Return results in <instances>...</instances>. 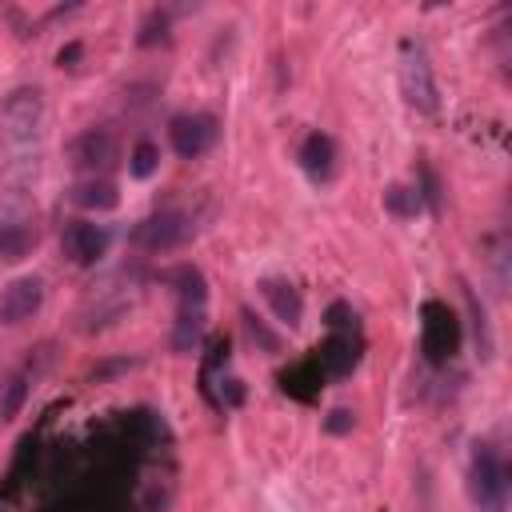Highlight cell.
<instances>
[{
  "instance_id": "cell-1",
  "label": "cell",
  "mask_w": 512,
  "mask_h": 512,
  "mask_svg": "<svg viewBox=\"0 0 512 512\" xmlns=\"http://www.w3.org/2000/svg\"><path fill=\"white\" fill-rule=\"evenodd\" d=\"M468 496L480 512H504L508 508V468L492 444H476V452H472Z\"/></svg>"
},
{
  "instance_id": "cell-2",
  "label": "cell",
  "mask_w": 512,
  "mask_h": 512,
  "mask_svg": "<svg viewBox=\"0 0 512 512\" xmlns=\"http://www.w3.org/2000/svg\"><path fill=\"white\" fill-rule=\"evenodd\" d=\"M400 92L416 112H424V116L440 112V92H436V76H432L428 52L412 36L400 40Z\"/></svg>"
},
{
  "instance_id": "cell-3",
  "label": "cell",
  "mask_w": 512,
  "mask_h": 512,
  "mask_svg": "<svg viewBox=\"0 0 512 512\" xmlns=\"http://www.w3.org/2000/svg\"><path fill=\"white\" fill-rule=\"evenodd\" d=\"M420 316H424V324H420V352H424V360L428 364L452 360L460 352V340H464L456 312L444 300H424Z\"/></svg>"
},
{
  "instance_id": "cell-4",
  "label": "cell",
  "mask_w": 512,
  "mask_h": 512,
  "mask_svg": "<svg viewBox=\"0 0 512 512\" xmlns=\"http://www.w3.org/2000/svg\"><path fill=\"white\" fill-rule=\"evenodd\" d=\"M192 236H196V224H192V216H184L180 208H160V212H152L148 220H140L136 232H132V240H136L144 252H176V248H184Z\"/></svg>"
},
{
  "instance_id": "cell-5",
  "label": "cell",
  "mask_w": 512,
  "mask_h": 512,
  "mask_svg": "<svg viewBox=\"0 0 512 512\" xmlns=\"http://www.w3.org/2000/svg\"><path fill=\"white\" fill-rule=\"evenodd\" d=\"M216 136H220V120L212 112H180L168 124V140H172V152L180 160L204 156L216 144Z\"/></svg>"
},
{
  "instance_id": "cell-6",
  "label": "cell",
  "mask_w": 512,
  "mask_h": 512,
  "mask_svg": "<svg viewBox=\"0 0 512 512\" xmlns=\"http://www.w3.org/2000/svg\"><path fill=\"white\" fill-rule=\"evenodd\" d=\"M120 160V144L108 128H84L80 136H72L68 144V164L76 172H88V176H104L112 164Z\"/></svg>"
},
{
  "instance_id": "cell-7",
  "label": "cell",
  "mask_w": 512,
  "mask_h": 512,
  "mask_svg": "<svg viewBox=\"0 0 512 512\" xmlns=\"http://www.w3.org/2000/svg\"><path fill=\"white\" fill-rule=\"evenodd\" d=\"M0 120L8 128L12 140H32L40 132V120H44V96L40 88H16L4 96L0 104Z\"/></svg>"
},
{
  "instance_id": "cell-8",
  "label": "cell",
  "mask_w": 512,
  "mask_h": 512,
  "mask_svg": "<svg viewBox=\"0 0 512 512\" xmlns=\"http://www.w3.org/2000/svg\"><path fill=\"white\" fill-rule=\"evenodd\" d=\"M60 252H64L68 264L88 268V264H96V260L108 252V232H104L100 224L76 220V224L64 228V236H60Z\"/></svg>"
},
{
  "instance_id": "cell-9",
  "label": "cell",
  "mask_w": 512,
  "mask_h": 512,
  "mask_svg": "<svg viewBox=\"0 0 512 512\" xmlns=\"http://www.w3.org/2000/svg\"><path fill=\"white\" fill-rule=\"evenodd\" d=\"M40 304H44V284L36 276H20V280L4 284V292H0V320L24 324L40 312Z\"/></svg>"
},
{
  "instance_id": "cell-10",
  "label": "cell",
  "mask_w": 512,
  "mask_h": 512,
  "mask_svg": "<svg viewBox=\"0 0 512 512\" xmlns=\"http://www.w3.org/2000/svg\"><path fill=\"white\" fill-rule=\"evenodd\" d=\"M260 296H264V304L272 308V316H276L280 324L300 328V320H304V296H300V288H296L292 280H284V276H264V280H260Z\"/></svg>"
},
{
  "instance_id": "cell-11",
  "label": "cell",
  "mask_w": 512,
  "mask_h": 512,
  "mask_svg": "<svg viewBox=\"0 0 512 512\" xmlns=\"http://www.w3.org/2000/svg\"><path fill=\"white\" fill-rule=\"evenodd\" d=\"M360 348H364L360 332H352V336H344V332H328L324 348L316 352V364L324 368V376H348V372L360 364Z\"/></svg>"
},
{
  "instance_id": "cell-12",
  "label": "cell",
  "mask_w": 512,
  "mask_h": 512,
  "mask_svg": "<svg viewBox=\"0 0 512 512\" xmlns=\"http://www.w3.org/2000/svg\"><path fill=\"white\" fill-rule=\"evenodd\" d=\"M68 200L76 208H84V212H112L120 204V192H116V184L108 176H84L80 184L68 188Z\"/></svg>"
},
{
  "instance_id": "cell-13",
  "label": "cell",
  "mask_w": 512,
  "mask_h": 512,
  "mask_svg": "<svg viewBox=\"0 0 512 512\" xmlns=\"http://www.w3.org/2000/svg\"><path fill=\"white\" fill-rule=\"evenodd\" d=\"M164 284L176 292V300H180V312H204V300H208V284H204L200 268H192V264H180V268H172V272L164 276Z\"/></svg>"
},
{
  "instance_id": "cell-14",
  "label": "cell",
  "mask_w": 512,
  "mask_h": 512,
  "mask_svg": "<svg viewBox=\"0 0 512 512\" xmlns=\"http://www.w3.org/2000/svg\"><path fill=\"white\" fill-rule=\"evenodd\" d=\"M320 380H324V368L316 364V356H312V360H300V364H292V368L280 372V388H284L288 396H296V400H312V396L320 392Z\"/></svg>"
},
{
  "instance_id": "cell-15",
  "label": "cell",
  "mask_w": 512,
  "mask_h": 512,
  "mask_svg": "<svg viewBox=\"0 0 512 512\" xmlns=\"http://www.w3.org/2000/svg\"><path fill=\"white\" fill-rule=\"evenodd\" d=\"M332 160H336L332 140H328L324 132H308L304 144H300V164H304V172H308L312 180H328V176H332Z\"/></svg>"
},
{
  "instance_id": "cell-16",
  "label": "cell",
  "mask_w": 512,
  "mask_h": 512,
  "mask_svg": "<svg viewBox=\"0 0 512 512\" xmlns=\"http://www.w3.org/2000/svg\"><path fill=\"white\" fill-rule=\"evenodd\" d=\"M36 248V228L28 224H0V264H20Z\"/></svg>"
},
{
  "instance_id": "cell-17",
  "label": "cell",
  "mask_w": 512,
  "mask_h": 512,
  "mask_svg": "<svg viewBox=\"0 0 512 512\" xmlns=\"http://www.w3.org/2000/svg\"><path fill=\"white\" fill-rule=\"evenodd\" d=\"M24 400H28V376H24V372H12V376L0 384V420H4V424L16 420L20 408H24Z\"/></svg>"
},
{
  "instance_id": "cell-18",
  "label": "cell",
  "mask_w": 512,
  "mask_h": 512,
  "mask_svg": "<svg viewBox=\"0 0 512 512\" xmlns=\"http://www.w3.org/2000/svg\"><path fill=\"white\" fill-rule=\"evenodd\" d=\"M204 336V312H180L172 324V348L176 352H192Z\"/></svg>"
},
{
  "instance_id": "cell-19",
  "label": "cell",
  "mask_w": 512,
  "mask_h": 512,
  "mask_svg": "<svg viewBox=\"0 0 512 512\" xmlns=\"http://www.w3.org/2000/svg\"><path fill=\"white\" fill-rule=\"evenodd\" d=\"M384 208L396 216V220H412L420 212V192L408 188V184H388L384 188Z\"/></svg>"
},
{
  "instance_id": "cell-20",
  "label": "cell",
  "mask_w": 512,
  "mask_h": 512,
  "mask_svg": "<svg viewBox=\"0 0 512 512\" xmlns=\"http://www.w3.org/2000/svg\"><path fill=\"white\" fill-rule=\"evenodd\" d=\"M460 288H464V304H468V312H472V336H476V348H480V356L488 360V356H492V328H488L484 304L476 300V292H472L468 284H460Z\"/></svg>"
},
{
  "instance_id": "cell-21",
  "label": "cell",
  "mask_w": 512,
  "mask_h": 512,
  "mask_svg": "<svg viewBox=\"0 0 512 512\" xmlns=\"http://www.w3.org/2000/svg\"><path fill=\"white\" fill-rule=\"evenodd\" d=\"M168 28H172L168 12H160V8H156V12H148V16H144V24H140V36H136V40H140V48L168 44V40H172V32H168Z\"/></svg>"
},
{
  "instance_id": "cell-22",
  "label": "cell",
  "mask_w": 512,
  "mask_h": 512,
  "mask_svg": "<svg viewBox=\"0 0 512 512\" xmlns=\"http://www.w3.org/2000/svg\"><path fill=\"white\" fill-rule=\"evenodd\" d=\"M156 164H160V148H156L152 140H140V144L132 148V156H128V172L140 176V180H148V176L156 172Z\"/></svg>"
},
{
  "instance_id": "cell-23",
  "label": "cell",
  "mask_w": 512,
  "mask_h": 512,
  "mask_svg": "<svg viewBox=\"0 0 512 512\" xmlns=\"http://www.w3.org/2000/svg\"><path fill=\"white\" fill-rule=\"evenodd\" d=\"M328 332H344V336L360 332V324H356V312H352V308H348L344 300L328 304Z\"/></svg>"
},
{
  "instance_id": "cell-24",
  "label": "cell",
  "mask_w": 512,
  "mask_h": 512,
  "mask_svg": "<svg viewBox=\"0 0 512 512\" xmlns=\"http://www.w3.org/2000/svg\"><path fill=\"white\" fill-rule=\"evenodd\" d=\"M240 320H244V332H248V340H252V344H260L264 352H280V340H276V336H272V332H268V328H264L248 308L240 312Z\"/></svg>"
},
{
  "instance_id": "cell-25",
  "label": "cell",
  "mask_w": 512,
  "mask_h": 512,
  "mask_svg": "<svg viewBox=\"0 0 512 512\" xmlns=\"http://www.w3.org/2000/svg\"><path fill=\"white\" fill-rule=\"evenodd\" d=\"M420 180H424V184L416 188V192H420V204H428L432 212H440V184H436V172H432L428 164H420Z\"/></svg>"
},
{
  "instance_id": "cell-26",
  "label": "cell",
  "mask_w": 512,
  "mask_h": 512,
  "mask_svg": "<svg viewBox=\"0 0 512 512\" xmlns=\"http://www.w3.org/2000/svg\"><path fill=\"white\" fill-rule=\"evenodd\" d=\"M128 368H132V360H100L88 376H92L96 384H104V380H112V376H120V372H128Z\"/></svg>"
},
{
  "instance_id": "cell-27",
  "label": "cell",
  "mask_w": 512,
  "mask_h": 512,
  "mask_svg": "<svg viewBox=\"0 0 512 512\" xmlns=\"http://www.w3.org/2000/svg\"><path fill=\"white\" fill-rule=\"evenodd\" d=\"M352 424H356V416H352L348 408H332V412H328V420H324V428H328L332 436H340V432H352Z\"/></svg>"
},
{
  "instance_id": "cell-28",
  "label": "cell",
  "mask_w": 512,
  "mask_h": 512,
  "mask_svg": "<svg viewBox=\"0 0 512 512\" xmlns=\"http://www.w3.org/2000/svg\"><path fill=\"white\" fill-rule=\"evenodd\" d=\"M60 68H76V60H80V44H68V48H60Z\"/></svg>"
}]
</instances>
